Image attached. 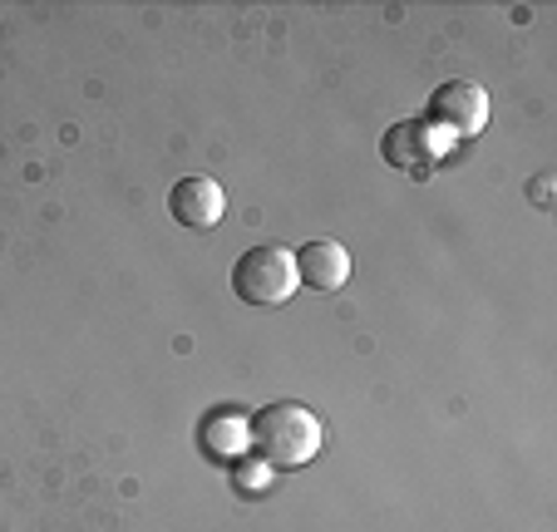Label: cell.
<instances>
[{
  "mask_svg": "<svg viewBox=\"0 0 557 532\" xmlns=\"http://www.w3.org/2000/svg\"><path fill=\"white\" fill-rule=\"evenodd\" d=\"M267 473H272V469H267V463L257 459V463H247V469H237V483H243V488H262Z\"/></svg>",
  "mask_w": 557,
  "mask_h": 532,
  "instance_id": "ba28073f",
  "label": "cell"
},
{
  "mask_svg": "<svg viewBox=\"0 0 557 532\" xmlns=\"http://www.w3.org/2000/svg\"><path fill=\"white\" fill-rule=\"evenodd\" d=\"M301 286L296 276V257L286 247H252L232 267V292L247 306H286Z\"/></svg>",
  "mask_w": 557,
  "mask_h": 532,
  "instance_id": "7a4b0ae2",
  "label": "cell"
},
{
  "mask_svg": "<svg viewBox=\"0 0 557 532\" xmlns=\"http://www.w3.org/2000/svg\"><path fill=\"white\" fill-rule=\"evenodd\" d=\"M380 148H385L389 168H400V173H410V177H430L434 168L449 158L454 138L444 134V128H434L430 119H405V124L389 128Z\"/></svg>",
  "mask_w": 557,
  "mask_h": 532,
  "instance_id": "3957f363",
  "label": "cell"
},
{
  "mask_svg": "<svg viewBox=\"0 0 557 532\" xmlns=\"http://www.w3.org/2000/svg\"><path fill=\"white\" fill-rule=\"evenodd\" d=\"M326 444V429L306 405H267L262 415L252 419V449L267 469H306V463L321 454Z\"/></svg>",
  "mask_w": 557,
  "mask_h": 532,
  "instance_id": "6da1fadb",
  "label": "cell"
},
{
  "mask_svg": "<svg viewBox=\"0 0 557 532\" xmlns=\"http://www.w3.org/2000/svg\"><path fill=\"white\" fill-rule=\"evenodd\" d=\"M430 124L444 128L449 138H473L488 124V95L469 79H449L430 95Z\"/></svg>",
  "mask_w": 557,
  "mask_h": 532,
  "instance_id": "277c9868",
  "label": "cell"
},
{
  "mask_svg": "<svg viewBox=\"0 0 557 532\" xmlns=\"http://www.w3.org/2000/svg\"><path fill=\"white\" fill-rule=\"evenodd\" d=\"M292 257H296V276H301L311 292H321V296L341 292V286L350 282V251L341 247V242H331V237L306 242V247L292 251Z\"/></svg>",
  "mask_w": 557,
  "mask_h": 532,
  "instance_id": "8992f818",
  "label": "cell"
},
{
  "mask_svg": "<svg viewBox=\"0 0 557 532\" xmlns=\"http://www.w3.org/2000/svg\"><path fill=\"white\" fill-rule=\"evenodd\" d=\"M169 212L193 232L218 227L222 212H227V193H222L218 177H178L169 193Z\"/></svg>",
  "mask_w": 557,
  "mask_h": 532,
  "instance_id": "5b68a950",
  "label": "cell"
},
{
  "mask_svg": "<svg viewBox=\"0 0 557 532\" xmlns=\"http://www.w3.org/2000/svg\"><path fill=\"white\" fill-rule=\"evenodd\" d=\"M247 444H252V424L243 415H212L202 424V449L212 459H237V454H247Z\"/></svg>",
  "mask_w": 557,
  "mask_h": 532,
  "instance_id": "52a82bcc",
  "label": "cell"
}]
</instances>
